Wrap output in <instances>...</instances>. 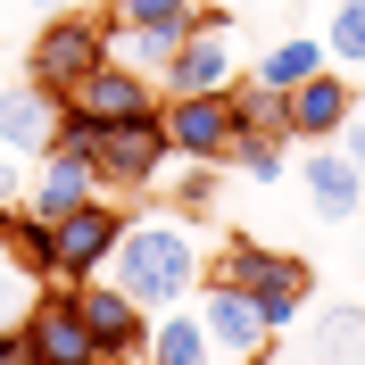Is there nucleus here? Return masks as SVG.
<instances>
[{"mask_svg": "<svg viewBox=\"0 0 365 365\" xmlns=\"http://www.w3.org/2000/svg\"><path fill=\"white\" fill-rule=\"evenodd\" d=\"M332 58H324V34H291V42H274V50H257V83H274V91H299L307 75H324Z\"/></svg>", "mask_w": 365, "mask_h": 365, "instance_id": "obj_18", "label": "nucleus"}, {"mask_svg": "<svg viewBox=\"0 0 365 365\" xmlns=\"http://www.w3.org/2000/svg\"><path fill=\"white\" fill-rule=\"evenodd\" d=\"M266 266H274V250L241 232V241H225V257H216L200 282H241V291H257V282H266Z\"/></svg>", "mask_w": 365, "mask_h": 365, "instance_id": "obj_23", "label": "nucleus"}, {"mask_svg": "<svg viewBox=\"0 0 365 365\" xmlns=\"http://www.w3.org/2000/svg\"><path fill=\"white\" fill-rule=\"evenodd\" d=\"M207 17V0H108V25H166V34H191Z\"/></svg>", "mask_w": 365, "mask_h": 365, "instance_id": "obj_22", "label": "nucleus"}, {"mask_svg": "<svg viewBox=\"0 0 365 365\" xmlns=\"http://www.w3.org/2000/svg\"><path fill=\"white\" fill-rule=\"evenodd\" d=\"M232 75H241V42H232V9H207L191 34L175 42V58H166L158 91L166 100H191V91H232Z\"/></svg>", "mask_w": 365, "mask_h": 365, "instance_id": "obj_5", "label": "nucleus"}, {"mask_svg": "<svg viewBox=\"0 0 365 365\" xmlns=\"http://www.w3.org/2000/svg\"><path fill=\"white\" fill-rule=\"evenodd\" d=\"M175 42H182V34H166V25H108V58H116V67H133V75H150V83L166 75Z\"/></svg>", "mask_w": 365, "mask_h": 365, "instance_id": "obj_19", "label": "nucleus"}, {"mask_svg": "<svg viewBox=\"0 0 365 365\" xmlns=\"http://www.w3.org/2000/svg\"><path fill=\"white\" fill-rule=\"evenodd\" d=\"M75 100H83L100 125H125V116H150L166 91L150 83V75H133V67H116V58H100V67L83 75V91H75Z\"/></svg>", "mask_w": 365, "mask_h": 365, "instance_id": "obj_13", "label": "nucleus"}, {"mask_svg": "<svg viewBox=\"0 0 365 365\" xmlns=\"http://www.w3.org/2000/svg\"><path fill=\"white\" fill-rule=\"evenodd\" d=\"M100 58H108V25L100 17H42V34L25 50V75H34L50 100H75Z\"/></svg>", "mask_w": 365, "mask_h": 365, "instance_id": "obj_4", "label": "nucleus"}, {"mask_svg": "<svg viewBox=\"0 0 365 365\" xmlns=\"http://www.w3.org/2000/svg\"><path fill=\"white\" fill-rule=\"evenodd\" d=\"M0 365H34V341H25V324H0Z\"/></svg>", "mask_w": 365, "mask_h": 365, "instance_id": "obj_29", "label": "nucleus"}, {"mask_svg": "<svg viewBox=\"0 0 365 365\" xmlns=\"http://www.w3.org/2000/svg\"><path fill=\"white\" fill-rule=\"evenodd\" d=\"M100 274H108L133 307L158 316V307H182V299L200 291L207 257H200V241H191L175 216H125V232H116V250H108Z\"/></svg>", "mask_w": 365, "mask_h": 365, "instance_id": "obj_1", "label": "nucleus"}, {"mask_svg": "<svg viewBox=\"0 0 365 365\" xmlns=\"http://www.w3.org/2000/svg\"><path fill=\"white\" fill-rule=\"evenodd\" d=\"M207 191H216V182H207V166L182 158V216H207Z\"/></svg>", "mask_w": 365, "mask_h": 365, "instance_id": "obj_26", "label": "nucleus"}, {"mask_svg": "<svg viewBox=\"0 0 365 365\" xmlns=\"http://www.w3.org/2000/svg\"><path fill=\"white\" fill-rule=\"evenodd\" d=\"M216 349H207V324L200 307H158L150 316V332H141V365H207Z\"/></svg>", "mask_w": 365, "mask_h": 365, "instance_id": "obj_15", "label": "nucleus"}, {"mask_svg": "<svg viewBox=\"0 0 365 365\" xmlns=\"http://www.w3.org/2000/svg\"><path fill=\"white\" fill-rule=\"evenodd\" d=\"M91 191H100V175H91L83 158H58V150H50V158H34V175H25V207H34V216H67L75 200H91Z\"/></svg>", "mask_w": 365, "mask_h": 365, "instance_id": "obj_14", "label": "nucleus"}, {"mask_svg": "<svg viewBox=\"0 0 365 365\" xmlns=\"http://www.w3.org/2000/svg\"><path fill=\"white\" fill-rule=\"evenodd\" d=\"M67 291H75V307H83V324H91V341L108 349V357H141L150 307H133V299L116 291L108 274H83V282H67Z\"/></svg>", "mask_w": 365, "mask_h": 365, "instance_id": "obj_10", "label": "nucleus"}, {"mask_svg": "<svg viewBox=\"0 0 365 365\" xmlns=\"http://www.w3.org/2000/svg\"><path fill=\"white\" fill-rule=\"evenodd\" d=\"M34 365H42V357H34Z\"/></svg>", "mask_w": 365, "mask_h": 365, "instance_id": "obj_32", "label": "nucleus"}, {"mask_svg": "<svg viewBox=\"0 0 365 365\" xmlns=\"http://www.w3.org/2000/svg\"><path fill=\"white\" fill-rule=\"evenodd\" d=\"M324 58L341 75H365V0H332L324 9Z\"/></svg>", "mask_w": 365, "mask_h": 365, "instance_id": "obj_21", "label": "nucleus"}, {"mask_svg": "<svg viewBox=\"0 0 365 365\" xmlns=\"http://www.w3.org/2000/svg\"><path fill=\"white\" fill-rule=\"evenodd\" d=\"M200 324H207V349L216 357H250V349L274 341L257 291H241V282H200Z\"/></svg>", "mask_w": 365, "mask_h": 365, "instance_id": "obj_9", "label": "nucleus"}, {"mask_svg": "<svg viewBox=\"0 0 365 365\" xmlns=\"http://www.w3.org/2000/svg\"><path fill=\"white\" fill-rule=\"evenodd\" d=\"M225 166H241L250 182H274V175H282V141H274V133H241Z\"/></svg>", "mask_w": 365, "mask_h": 365, "instance_id": "obj_24", "label": "nucleus"}, {"mask_svg": "<svg viewBox=\"0 0 365 365\" xmlns=\"http://www.w3.org/2000/svg\"><path fill=\"white\" fill-rule=\"evenodd\" d=\"M91 365H141V357H108V349H100V357H91Z\"/></svg>", "mask_w": 365, "mask_h": 365, "instance_id": "obj_31", "label": "nucleus"}, {"mask_svg": "<svg viewBox=\"0 0 365 365\" xmlns=\"http://www.w3.org/2000/svg\"><path fill=\"white\" fill-rule=\"evenodd\" d=\"M116 232H125V207H116V191H91V200H75L67 216H50V274L42 282H83V274L108 266Z\"/></svg>", "mask_w": 365, "mask_h": 365, "instance_id": "obj_3", "label": "nucleus"}, {"mask_svg": "<svg viewBox=\"0 0 365 365\" xmlns=\"http://www.w3.org/2000/svg\"><path fill=\"white\" fill-rule=\"evenodd\" d=\"M25 175H34V166L0 150V216H9V207H25Z\"/></svg>", "mask_w": 365, "mask_h": 365, "instance_id": "obj_27", "label": "nucleus"}, {"mask_svg": "<svg viewBox=\"0 0 365 365\" xmlns=\"http://www.w3.org/2000/svg\"><path fill=\"white\" fill-rule=\"evenodd\" d=\"M34 282H42V274H25V266H0V324H17V316H25Z\"/></svg>", "mask_w": 365, "mask_h": 365, "instance_id": "obj_25", "label": "nucleus"}, {"mask_svg": "<svg viewBox=\"0 0 365 365\" xmlns=\"http://www.w3.org/2000/svg\"><path fill=\"white\" fill-rule=\"evenodd\" d=\"M307 291H316V266H307V257H291V250H274L266 282H257V307H266V332H291V316L307 307Z\"/></svg>", "mask_w": 365, "mask_h": 365, "instance_id": "obj_17", "label": "nucleus"}, {"mask_svg": "<svg viewBox=\"0 0 365 365\" xmlns=\"http://www.w3.org/2000/svg\"><path fill=\"white\" fill-rule=\"evenodd\" d=\"M332 141H341L349 158L365 166V91H357V100H349V116H341V133H332Z\"/></svg>", "mask_w": 365, "mask_h": 365, "instance_id": "obj_28", "label": "nucleus"}, {"mask_svg": "<svg viewBox=\"0 0 365 365\" xmlns=\"http://www.w3.org/2000/svg\"><path fill=\"white\" fill-rule=\"evenodd\" d=\"M50 125H58V100H50L34 75H17V83H0V150L9 158H50Z\"/></svg>", "mask_w": 365, "mask_h": 365, "instance_id": "obj_11", "label": "nucleus"}, {"mask_svg": "<svg viewBox=\"0 0 365 365\" xmlns=\"http://www.w3.org/2000/svg\"><path fill=\"white\" fill-rule=\"evenodd\" d=\"M299 191H307V207H316L324 225H357V216H365V166L349 158L341 141H316V150H307Z\"/></svg>", "mask_w": 365, "mask_h": 365, "instance_id": "obj_8", "label": "nucleus"}, {"mask_svg": "<svg viewBox=\"0 0 365 365\" xmlns=\"http://www.w3.org/2000/svg\"><path fill=\"white\" fill-rule=\"evenodd\" d=\"M175 158V141H166V100L150 116H125V125H100V150H91V175L100 191H150Z\"/></svg>", "mask_w": 365, "mask_h": 365, "instance_id": "obj_2", "label": "nucleus"}, {"mask_svg": "<svg viewBox=\"0 0 365 365\" xmlns=\"http://www.w3.org/2000/svg\"><path fill=\"white\" fill-rule=\"evenodd\" d=\"M166 141H175V158L225 166V158H232V141H241L232 91H191V100H166Z\"/></svg>", "mask_w": 365, "mask_h": 365, "instance_id": "obj_7", "label": "nucleus"}, {"mask_svg": "<svg viewBox=\"0 0 365 365\" xmlns=\"http://www.w3.org/2000/svg\"><path fill=\"white\" fill-rule=\"evenodd\" d=\"M17 324H25V341H34L42 365H91L100 357V341H91V324H83V307H75L67 282H34V299H25Z\"/></svg>", "mask_w": 365, "mask_h": 365, "instance_id": "obj_6", "label": "nucleus"}, {"mask_svg": "<svg viewBox=\"0 0 365 365\" xmlns=\"http://www.w3.org/2000/svg\"><path fill=\"white\" fill-rule=\"evenodd\" d=\"M232 116H241V133L291 141V100H282L274 83H257V75H241V83H232Z\"/></svg>", "mask_w": 365, "mask_h": 365, "instance_id": "obj_20", "label": "nucleus"}, {"mask_svg": "<svg viewBox=\"0 0 365 365\" xmlns=\"http://www.w3.org/2000/svg\"><path fill=\"white\" fill-rule=\"evenodd\" d=\"M307 365H365V307L357 299H341V307H316V324H307Z\"/></svg>", "mask_w": 365, "mask_h": 365, "instance_id": "obj_16", "label": "nucleus"}, {"mask_svg": "<svg viewBox=\"0 0 365 365\" xmlns=\"http://www.w3.org/2000/svg\"><path fill=\"white\" fill-rule=\"evenodd\" d=\"M282 100H291V141H332L341 116H349V100H357V75L324 67V75H307L299 91H282Z\"/></svg>", "mask_w": 365, "mask_h": 365, "instance_id": "obj_12", "label": "nucleus"}, {"mask_svg": "<svg viewBox=\"0 0 365 365\" xmlns=\"http://www.w3.org/2000/svg\"><path fill=\"white\" fill-rule=\"evenodd\" d=\"M25 9H50V17H91V9H108V0H25Z\"/></svg>", "mask_w": 365, "mask_h": 365, "instance_id": "obj_30", "label": "nucleus"}]
</instances>
